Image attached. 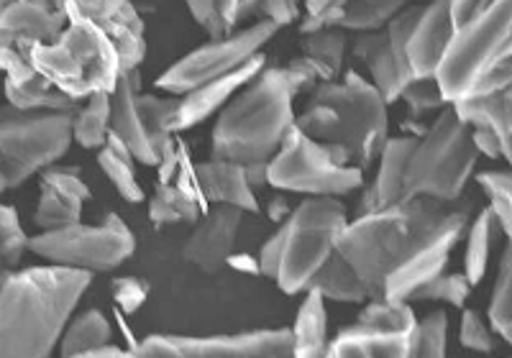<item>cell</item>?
Returning <instances> with one entry per match:
<instances>
[{
	"mask_svg": "<svg viewBox=\"0 0 512 358\" xmlns=\"http://www.w3.org/2000/svg\"><path fill=\"white\" fill-rule=\"evenodd\" d=\"M456 39L438 72L472 126H489L512 167V0H454Z\"/></svg>",
	"mask_w": 512,
	"mask_h": 358,
	"instance_id": "1",
	"label": "cell"
},
{
	"mask_svg": "<svg viewBox=\"0 0 512 358\" xmlns=\"http://www.w3.org/2000/svg\"><path fill=\"white\" fill-rule=\"evenodd\" d=\"M93 274L67 266H29L3 274L0 358H49Z\"/></svg>",
	"mask_w": 512,
	"mask_h": 358,
	"instance_id": "2",
	"label": "cell"
},
{
	"mask_svg": "<svg viewBox=\"0 0 512 358\" xmlns=\"http://www.w3.org/2000/svg\"><path fill=\"white\" fill-rule=\"evenodd\" d=\"M387 105L367 77L349 70L341 80L315 87L297 128L326 144L341 164L369 169L390 141Z\"/></svg>",
	"mask_w": 512,
	"mask_h": 358,
	"instance_id": "3",
	"label": "cell"
},
{
	"mask_svg": "<svg viewBox=\"0 0 512 358\" xmlns=\"http://www.w3.org/2000/svg\"><path fill=\"white\" fill-rule=\"evenodd\" d=\"M451 213V205L431 197H410L392 208L351 220L338 238V254L359 274L372 300H384L387 279L420 241Z\"/></svg>",
	"mask_w": 512,
	"mask_h": 358,
	"instance_id": "4",
	"label": "cell"
},
{
	"mask_svg": "<svg viewBox=\"0 0 512 358\" xmlns=\"http://www.w3.org/2000/svg\"><path fill=\"white\" fill-rule=\"evenodd\" d=\"M295 93L285 67H267L218 113L213 128V159L269 164L297 126Z\"/></svg>",
	"mask_w": 512,
	"mask_h": 358,
	"instance_id": "5",
	"label": "cell"
},
{
	"mask_svg": "<svg viewBox=\"0 0 512 358\" xmlns=\"http://www.w3.org/2000/svg\"><path fill=\"white\" fill-rule=\"evenodd\" d=\"M29 59L41 75L77 103L98 93H113L123 77L113 41L85 18H70L62 36L52 44L31 47Z\"/></svg>",
	"mask_w": 512,
	"mask_h": 358,
	"instance_id": "6",
	"label": "cell"
},
{
	"mask_svg": "<svg viewBox=\"0 0 512 358\" xmlns=\"http://www.w3.org/2000/svg\"><path fill=\"white\" fill-rule=\"evenodd\" d=\"M477 159L472 123H466L451 103L415 144L405 177V200L431 197L438 203L454 205L472 179Z\"/></svg>",
	"mask_w": 512,
	"mask_h": 358,
	"instance_id": "7",
	"label": "cell"
},
{
	"mask_svg": "<svg viewBox=\"0 0 512 358\" xmlns=\"http://www.w3.org/2000/svg\"><path fill=\"white\" fill-rule=\"evenodd\" d=\"M72 141L75 113H24L6 105L0 118V187H21L62 159Z\"/></svg>",
	"mask_w": 512,
	"mask_h": 358,
	"instance_id": "8",
	"label": "cell"
},
{
	"mask_svg": "<svg viewBox=\"0 0 512 358\" xmlns=\"http://www.w3.org/2000/svg\"><path fill=\"white\" fill-rule=\"evenodd\" d=\"M285 226V254L274 282L285 295L305 292L318 269L338 251V238L349 226L346 205L336 197H310L292 210Z\"/></svg>",
	"mask_w": 512,
	"mask_h": 358,
	"instance_id": "9",
	"label": "cell"
},
{
	"mask_svg": "<svg viewBox=\"0 0 512 358\" xmlns=\"http://www.w3.org/2000/svg\"><path fill=\"white\" fill-rule=\"evenodd\" d=\"M269 185L310 197H344L364 185V169L341 164L326 144L295 126L269 162Z\"/></svg>",
	"mask_w": 512,
	"mask_h": 358,
	"instance_id": "10",
	"label": "cell"
},
{
	"mask_svg": "<svg viewBox=\"0 0 512 358\" xmlns=\"http://www.w3.org/2000/svg\"><path fill=\"white\" fill-rule=\"evenodd\" d=\"M134 249V233L116 213L105 215L100 226H88L80 220L72 226L41 231L29 243L31 254L41 256L49 264L90 274L113 272L134 254Z\"/></svg>",
	"mask_w": 512,
	"mask_h": 358,
	"instance_id": "11",
	"label": "cell"
},
{
	"mask_svg": "<svg viewBox=\"0 0 512 358\" xmlns=\"http://www.w3.org/2000/svg\"><path fill=\"white\" fill-rule=\"evenodd\" d=\"M277 31L280 29L272 21L262 18V21H256V24L236 31V34L223 36V39H210L208 44L192 49L180 62L172 64L167 72H162L154 80V85L167 95L192 93L205 82L218 80V77H226L246 67L251 59L259 57L264 44H269Z\"/></svg>",
	"mask_w": 512,
	"mask_h": 358,
	"instance_id": "12",
	"label": "cell"
},
{
	"mask_svg": "<svg viewBox=\"0 0 512 358\" xmlns=\"http://www.w3.org/2000/svg\"><path fill=\"white\" fill-rule=\"evenodd\" d=\"M141 358H295L292 330H256L241 335H152L136 343Z\"/></svg>",
	"mask_w": 512,
	"mask_h": 358,
	"instance_id": "13",
	"label": "cell"
},
{
	"mask_svg": "<svg viewBox=\"0 0 512 358\" xmlns=\"http://www.w3.org/2000/svg\"><path fill=\"white\" fill-rule=\"evenodd\" d=\"M466 231H469V215L464 210L451 208V213L390 274L387 289H384V300L413 302V297L418 295L425 284H431L433 279L441 277L448 259L454 254L456 243L461 241Z\"/></svg>",
	"mask_w": 512,
	"mask_h": 358,
	"instance_id": "14",
	"label": "cell"
},
{
	"mask_svg": "<svg viewBox=\"0 0 512 358\" xmlns=\"http://www.w3.org/2000/svg\"><path fill=\"white\" fill-rule=\"evenodd\" d=\"M64 16L93 21L113 41L123 72L139 70L146 59V26L131 0H64Z\"/></svg>",
	"mask_w": 512,
	"mask_h": 358,
	"instance_id": "15",
	"label": "cell"
},
{
	"mask_svg": "<svg viewBox=\"0 0 512 358\" xmlns=\"http://www.w3.org/2000/svg\"><path fill=\"white\" fill-rule=\"evenodd\" d=\"M241 220H244V210L231 208V205H213L198 220V226L192 228L182 256L192 266H198L200 272L218 274L231 261Z\"/></svg>",
	"mask_w": 512,
	"mask_h": 358,
	"instance_id": "16",
	"label": "cell"
},
{
	"mask_svg": "<svg viewBox=\"0 0 512 358\" xmlns=\"http://www.w3.org/2000/svg\"><path fill=\"white\" fill-rule=\"evenodd\" d=\"M454 39V0H431L428 6H423L410 36L408 62L413 77H438Z\"/></svg>",
	"mask_w": 512,
	"mask_h": 358,
	"instance_id": "17",
	"label": "cell"
},
{
	"mask_svg": "<svg viewBox=\"0 0 512 358\" xmlns=\"http://www.w3.org/2000/svg\"><path fill=\"white\" fill-rule=\"evenodd\" d=\"M70 18L59 11L29 3V0H0V44L16 47L29 57L36 44H52L67 29Z\"/></svg>",
	"mask_w": 512,
	"mask_h": 358,
	"instance_id": "18",
	"label": "cell"
},
{
	"mask_svg": "<svg viewBox=\"0 0 512 358\" xmlns=\"http://www.w3.org/2000/svg\"><path fill=\"white\" fill-rule=\"evenodd\" d=\"M90 200V187L77 174V169L49 167L41 174L39 205H36L34 223L41 231L80 223L82 208Z\"/></svg>",
	"mask_w": 512,
	"mask_h": 358,
	"instance_id": "19",
	"label": "cell"
},
{
	"mask_svg": "<svg viewBox=\"0 0 512 358\" xmlns=\"http://www.w3.org/2000/svg\"><path fill=\"white\" fill-rule=\"evenodd\" d=\"M267 70V59L259 54V57L251 59L246 67L231 72L226 77H218V80H210L205 85H200L198 90L182 95L180 98V110H177L175 118V133L190 131L198 123H203L205 118H210L213 113H221L228 103H231L236 95L249 87L256 77Z\"/></svg>",
	"mask_w": 512,
	"mask_h": 358,
	"instance_id": "20",
	"label": "cell"
},
{
	"mask_svg": "<svg viewBox=\"0 0 512 358\" xmlns=\"http://www.w3.org/2000/svg\"><path fill=\"white\" fill-rule=\"evenodd\" d=\"M141 75L139 70L123 72L121 82L113 90V113H111V133H116L118 139L131 149L136 156V162L157 167V151H154L149 131H146L144 113H141Z\"/></svg>",
	"mask_w": 512,
	"mask_h": 358,
	"instance_id": "21",
	"label": "cell"
},
{
	"mask_svg": "<svg viewBox=\"0 0 512 358\" xmlns=\"http://www.w3.org/2000/svg\"><path fill=\"white\" fill-rule=\"evenodd\" d=\"M418 139L420 136L410 133V136H395V139L387 141L382 156H379L377 177L361 197L359 215L392 208V205L405 200V177H408L410 156H413Z\"/></svg>",
	"mask_w": 512,
	"mask_h": 358,
	"instance_id": "22",
	"label": "cell"
},
{
	"mask_svg": "<svg viewBox=\"0 0 512 358\" xmlns=\"http://www.w3.org/2000/svg\"><path fill=\"white\" fill-rule=\"evenodd\" d=\"M192 177H195L200 195L208 203L231 205V208H239L244 213H259V200H256L244 164L210 156L208 162H200L192 167Z\"/></svg>",
	"mask_w": 512,
	"mask_h": 358,
	"instance_id": "23",
	"label": "cell"
},
{
	"mask_svg": "<svg viewBox=\"0 0 512 358\" xmlns=\"http://www.w3.org/2000/svg\"><path fill=\"white\" fill-rule=\"evenodd\" d=\"M415 333L418 330L392 333L354 323L333 338L326 358H410Z\"/></svg>",
	"mask_w": 512,
	"mask_h": 358,
	"instance_id": "24",
	"label": "cell"
},
{
	"mask_svg": "<svg viewBox=\"0 0 512 358\" xmlns=\"http://www.w3.org/2000/svg\"><path fill=\"white\" fill-rule=\"evenodd\" d=\"M351 54L372 75V85L377 87L387 103L392 105L395 100H400L402 87L408 85V77L402 75L400 64H397L395 54H392L387 31L359 34L351 41Z\"/></svg>",
	"mask_w": 512,
	"mask_h": 358,
	"instance_id": "25",
	"label": "cell"
},
{
	"mask_svg": "<svg viewBox=\"0 0 512 358\" xmlns=\"http://www.w3.org/2000/svg\"><path fill=\"white\" fill-rule=\"evenodd\" d=\"M203 195L192 172L187 174L185 164L180 169V182H159L157 192L149 200V220L154 226H177V223H195L203 218Z\"/></svg>",
	"mask_w": 512,
	"mask_h": 358,
	"instance_id": "26",
	"label": "cell"
},
{
	"mask_svg": "<svg viewBox=\"0 0 512 358\" xmlns=\"http://www.w3.org/2000/svg\"><path fill=\"white\" fill-rule=\"evenodd\" d=\"M292 338H295V358H326L328 356V312H326V297L308 289L305 302L297 310L295 328H292Z\"/></svg>",
	"mask_w": 512,
	"mask_h": 358,
	"instance_id": "27",
	"label": "cell"
},
{
	"mask_svg": "<svg viewBox=\"0 0 512 358\" xmlns=\"http://www.w3.org/2000/svg\"><path fill=\"white\" fill-rule=\"evenodd\" d=\"M6 100L24 113H77L80 108L75 98L62 93L41 72L26 82H6Z\"/></svg>",
	"mask_w": 512,
	"mask_h": 358,
	"instance_id": "28",
	"label": "cell"
},
{
	"mask_svg": "<svg viewBox=\"0 0 512 358\" xmlns=\"http://www.w3.org/2000/svg\"><path fill=\"white\" fill-rule=\"evenodd\" d=\"M300 49H303V57L318 70L320 82H336L338 77H344V59L349 49V36L344 29L328 26V29L303 34Z\"/></svg>",
	"mask_w": 512,
	"mask_h": 358,
	"instance_id": "29",
	"label": "cell"
},
{
	"mask_svg": "<svg viewBox=\"0 0 512 358\" xmlns=\"http://www.w3.org/2000/svg\"><path fill=\"white\" fill-rule=\"evenodd\" d=\"M308 289H315L326 300L336 302H372L369 297V289L364 287L359 274L354 272V266L344 259V256L333 254L326 264L320 266L318 274L310 279ZM305 289V292H308Z\"/></svg>",
	"mask_w": 512,
	"mask_h": 358,
	"instance_id": "30",
	"label": "cell"
},
{
	"mask_svg": "<svg viewBox=\"0 0 512 358\" xmlns=\"http://www.w3.org/2000/svg\"><path fill=\"white\" fill-rule=\"evenodd\" d=\"M500 220H497L495 210L484 208L482 213L474 218V223L466 231V251H464V274L469 277V282L477 287L484 279L489 269V256L495 249V238L500 233Z\"/></svg>",
	"mask_w": 512,
	"mask_h": 358,
	"instance_id": "31",
	"label": "cell"
},
{
	"mask_svg": "<svg viewBox=\"0 0 512 358\" xmlns=\"http://www.w3.org/2000/svg\"><path fill=\"white\" fill-rule=\"evenodd\" d=\"M134 159L126 144L118 139L116 133H111V139L103 149L98 151V167L108 174V179L113 182V187L118 190V195L131 205L144 203V190H141L139 179H136Z\"/></svg>",
	"mask_w": 512,
	"mask_h": 358,
	"instance_id": "32",
	"label": "cell"
},
{
	"mask_svg": "<svg viewBox=\"0 0 512 358\" xmlns=\"http://www.w3.org/2000/svg\"><path fill=\"white\" fill-rule=\"evenodd\" d=\"M405 8H410V0H349L336 26L354 34L384 31Z\"/></svg>",
	"mask_w": 512,
	"mask_h": 358,
	"instance_id": "33",
	"label": "cell"
},
{
	"mask_svg": "<svg viewBox=\"0 0 512 358\" xmlns=\"http://www.w3.org/2000/svg\"><path fill=\"white\" fill-rule=\"evenodd\" d=\"M113 330L100 310H85L77 315L62 335V358H77L111 346Z\"/></svg>",
	"mask_w": 512,
	"mask_h": 358,
	"instance_id": "34",
	"label": "cell"
},
{
	"mask_svg": "<svg viewBox=\"0 0 512 358\" xmlns=\"http://www.w3.org/2000/svg\"><path fill=\"white\" fill-rule=\"evenodd\" d=\"M113 93H98L88 98L75 113V141L82 149L100 151L111 139Z\"/></svg>",
	"mask_w": 512,
	"mask_h": 358,
	"instance_id": "35",
	"label": "cell"
},
{
	"mask_svg": "<svg viewBox=\"0 0 512 358\" xmlns=\"http://www.w3.org/2000/svg\"><path fill=\"white\" fill-rule=\"evenodd\" d=\"M489 323L502 341L512 348V243L502 251L500 272H497L492 302H489Z\"/></svg>",
	"mask_w": 512,
	"mask_h": 358,
	"instance_id": "36",
	"label": "cell"
},
{
	"mask_svg": "<svg viewBox=\"0 0 512 358\" xmlns=\"http://www.w3.org/2000/svg\"><path fill=\"white\" fill-rule=\"evenodd\" d=\"M400 100H405L413 121H420L428 113H441V110H446L451 105V100L443 93L438 77H413L408 85L402 87Z\"/></svg>",
	"mask_w": 512,
	"mask_h": 358,
	"instance_id": "37",
	"label": "cell"
},
{
	"mask_svg": "<svg viewBox=\"0 0 512 358\" xmlns=\"http://www.w3.org/2000/svg\"><path fill=\"white\" fill-rule=\"evenodd\" d=\"M479 187L489 200V208L495 210L507 243H512V169H495V172L479 174Z\"/></svg>",
	"mask_w": 512,
	"mask_h": 358,
	"instance_id": "38",
	"label": "cell"
},
{
	"mask_svg": "<svg viewBox=\"0 0 512 358\" xmlns=\"http://www.w3.org/2000/svg\"><path fill=\"white\" fill-rule=\"evenodd\" d=\"M410 358H448V318L443 310H433L418 323Z\"/></svg>",
	"mask_w": 512,
	"mask_h": 358,
	"instance_id": "39",
	"label": "cell"
},
{
	"mask_svg": "<svg viewBox=\"0 0 512 358\" xmlns=\"http://www.w3.org/2000/svg\"><path fill=\"white\" fill-rule=\"evenodd\" d=\"M474 284L469 282L464 272L461 274H441L431 284H425L413 302H446L451 307H464L466 297L472 295Z\"/></svg>",
	"mask_w": 512,
	"mask_h": 358,
	"instance_id": "40",
	"label": "cell"
},
{
	"mask_svg": "<svg viewBox=\"0 0 512 358\" xmlns=\"http://www.w3.org/2000/svg\"><path fill=\"white\" fill-rule=\"evenodd\" d=\"M0 241H3V264H6V272H11L13 266L21 261V256L29 251L31 243L13 205H3V210H0Z\"/></svg>",
	"mask_w": 512,
	"mask_h": 358,
	"instance_id": "41",
	"label": "cell"
},
{
	"mask_svg": "<svg viewBox=\"0 0 512 358\" xmlns=\"http://www.w3.org/2000/svg\"><path fill=\"white\" fill-rule=\"evenodd\" d=\"M495 328H489L487 320L479 315L477 310H464L461 312V325H459V341L461 346L477 353H492L497 348L495 341Z\"/></svg>",
	"mask_w": 512,
	"mask_h": 358,
	"instance_id": "42",
	"label": "cell"
},
{
	"mask_svg": "<svg viewBox=\"0 0 512 358\" xmlns=\"http://www.w3.org/2000/svg\"><path fill=\"white\" fill-rule=\"evenodd\" d=\"M146 295H149V284H146L144 279L126 277L113 282V297H116L118 307H121L123 312H128V315L144 305Z\"/></svg>",
	"mask_w": 512,
	"mask_h": 358,
	"instance_id": "43",
	"label": "cell"
},
{
	"mask_svg": "<svg viewBox=\"0 0 512 358\" xmlns=\"http://www.w3.org/2000/svg\"><path fill=\"white\" fill-rule=\"evenodd\" d=\"M282 254H285V226H280V231L274 233V236L267 238V243L259 251V269H262L264 277L277 279L282 266Z\"/></svg>",
	"mask_w": 512,
	"mask_h": 358,
	"instance_id": "44",
	"label": "cell"
},
{
	"mask_svg": "<svg viewBox=\"0 0 512 358\" xmlns=\"http://www.w3.org/2000/svg\"><path fill=\"white\" fill-rule=\"evenodd\" d=\"M259 13L277 29H285L300 18V6L297 0H259Z\"/></svg>",
	"mask_w": 512,
	"mask_h": 358,
	"instance_id": "45",
	"label": "cell"
},
{
	"mask_svg": "<svg viewBox=\"0 0 512 358\" xmlns=\"http://www.w3.org/2000/svg\"><path fill=\"white\" fill-rule=\"evenodd\" d=\"M474 128V146H477L479 156H487V159H505L502 154V144L497 139V133L489 126H472Z\"/></svg>",
	"mask_w": 512,
	"mask_h": 358,
	"instance_id": "46",
	"label": "cell"
},
{
	"mask_svg": "<svg viewBox=\"0 0 512 358\" xmlns=\"http://www.w3.org/2000/svg\"><path fill=\"white\" fill-rule=\"evenodd\" d=\"M77 358H141V356L134 351V348H131V351H123V348L108 346V348H100V351L85 353V356H77Z\"/></svg>",
	"mask_w": 512,
	"mask_h": 358,
	"instance_id": "47",
	"label": "cell"
},
{
	"mask_svg": "<svg viewBox=\"0 0 512 358\" xmlns=\"http://www.w3.org/2000/svg\"><path fill=\"white\" fill-rule=\"evenodd\" d=\"M292 215V210H290V205H287V200L285 197H274L272 200V208H269V218L272 220H282V218H290Z\"/></svg>",
	"mask_w": 512,
	"mask_h": 358,
	"instance_id": "48",
	"label": "cell"
},
{
	"mask_svg": "<svg viewBox=\"0 0 512 358\" xmlns=\"http://www.w3.org/2000/svg\"><path fill=\"white\" fill-rule=\"evenodd\" d=\"M331 0H305V8H308V16H318V13L326 11V6Z\"/></svg>",
	"mask_w": 512,
	"mask_h": 358,
	"instance_id": "49",
	"label": "cell"
},
{
	"mask_svg": "<svg viewBox=\"0 0 512 358\" xmlns=\"http://www.w3.org/2000/svg\"><path fill=\"white\" fill-rule=\"evenodd\" d=\"M29 3H39V6L49 8V11L64 13V0H29Z\"/></svg>",
	"mask_w": 512,
	"mask_h": 358,
	"instance_id": "50",
	"label": "cell"
}]
</instances>
